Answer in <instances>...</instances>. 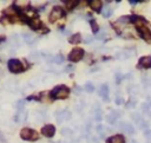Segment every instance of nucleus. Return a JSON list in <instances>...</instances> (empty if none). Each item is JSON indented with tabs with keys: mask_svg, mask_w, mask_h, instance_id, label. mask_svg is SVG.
Masks as SVG:
<instances>
[{
	"mask_svg": "<svg viewBox=\"0 0 151 143\" xmlns=\"http://www.w3.org/2000/svg\"><path fill=\"white\" fill-rule=\"evenodd\" d=\"M70 91L71 90H70L66 85H58V87H56L51 91V97L53 99H65L68 97Z\"/></svg>",
	"mask_w": 151,
	"mask_h": 143,
	"instance_id": "f257e3e1",
	"label": "nucleus"
},
{
	"mask_svg": "<svg viewBox=\"0 0 151 143\" xmlns=\"http://www.w3.org/2000/svg\"><path fill=\"white\" fill-rule=\"evenodd\" d=\"M20 137L25 141H37L39 138V135L36 130H32L30 128H24L20 131Z\"/></svg>",
	"mask_w": 151,
	"mask_h": 143,
	"instance_id": "f03ea898",
	"label": "nucleus"
},
{
	"mask_svg": "<svg viewBox=\"0 0 151 143\" xmlns=\"http://www.w3.org/2000/svg\"><path fill=\"white\" fill-rule=\"evenodd\" d=\"M7 66H8V70L13 73H20L24 71V65L19 59H9Z\"/></svg>",
	"mask_w": 151,
	"mask_h": 143,
	"instance_id": "7ed1b4c3",
	"label": "nucleus"
},
{
	"mask_svg": "<svg viewBox=\"0 0 151 143\" xmlns=\"http://www.w3.org/2000/svg\"><path fill=\"white\" fill-rule=\"evenodd\" d=\"M83 57H84V50L80 49V47H74L68 54V60L76 63V62H79Z\"/></svg>",
	"mask_w": 151,
	"mask_h": 143,
	"instance_id": "20e7f679",
	"label": "nucleus"
},
{
	"mask_svg": "<svg viewBox=\"0 0 151 143\" xmlns=\"http://www.w3.org/2000/svg\"><path fill=\"white\" fill-rule=\"evenodd\" d=\"M62 17H64V11H63V8L59 7V6H54V7L52 8L51 13H50V15H48V20L51 21V23H56L58 19H60Z\"/></svg>",
	"mask_w": 151,
	"mask_h": 143,
	"instance_id": "39448f33",
	"label": "nucleus"
},
{
	"mask_svg": "<svg viewBox=\"0 0 151 143\" xmlns=\"http://www.w3.org/2000/svg\"><path fill=\"white\" fill-rule=\"evenodd\" d=\"M118 129L122 130L123 132H125V134H128V135H134L135 131H136L135 127L129 122H119L118 123Z\"/></svg>",
	"mask_w": 151,
	"mask_h": 143,
	"instance_id": "423d86ee",
	"label": "nucleus"
},
{
	"mask_svg": "<svg viewBox=\"0 0 151 143\" xmlns=\"http://www.w3.org/2000/svg\"><path fill=\"white\" fill-rule=\"evenodd\" d=\"M56 117H57V121L59 123H62L64 121H68L71 118V112H70L67 109H63V110H58L56 112Z\"/></svg>",
	"mask_w": 151,
	"mask_h": 143,
	"instance_id": "0eeeda50",
	"label": "nucleus"
},
{
	"mask_svg": "<svg viewBox=\"0 0 151 143\" xmlns=\"http://www.w3.org/2000/svg\"><path fill=\"white\" fill-rule=\"evenodd\" d=\"M130 117L132 118V121L136 123V124L140 128V129H145V127H148V124H146V122L142 118V116L139 115L138 112H132L131 115H130Z\"/></svg>",
	"mask_w": 151,
	"mask_h": 143,
	"instance_id": "6e6552de",
	"label": "nucleus"
},
{
	"mask_svg": "<svg viewBox=\"0 0 151 143\" xmlns=\"http://www.w3.org/2000/svg\"><path fill=\"white\" fill-rule=\"evenodd\" d=\"M130 20H131V21L136 25V27L138 28V30H139V28L146 27V24H148L146 19L143 18V17H139V15H134V17H131V18H130Z\"/></svg>",
	"mask_w": 151,
	"mask_h": 143,
	"instance_id": "1a4fd4ad",
	"label": "nucleus"
},
{
	"mask_svg": "<svg viewBox=\"0 0 151 143\" xmlns=\"http://www.w3.org/2000/svg\"><path fill=\"white\" fill-rule=\"evenodd\" d=\"M109 92H110V89H109V85L107 84H102L99 87V90H98V93H99V96L103 98V101L107 102L109 101Z\"/></svg>",
	"mask_w": 151,
	"mask_h": 143,
	"instance_id": "9d476101",
	"label": "nucleus"
},
{
	"mask_svg": "<svg viewBox=\"0 0 151 143\" xmlns=\"http://www.w3.org/2000/svg\"><path fill=\"white\" fill-rule=\"evenodd\" d=\"M138 68L139 69H151V57L150 56L142 57L138 62Z\"/></svg>",
	"mask_w": 151,
	"mask_h": 143,
	"instance_id": "9b49d317",
	"label": "nucleus"
},
{
	"mask_svg": "<svg viewBox=\"0 0 151 143\" xmlns=\"http://www.w3.org/2000/svg\"><path fill=\"white\" fill-rule=\"evenodd\" d=\"M42 134L46 137H52L56 134V128L52 124H46L42 128Z\"/></svg>",
	"mask_w": 151,
	"mask_h": 143,
	"instance_id": "f8f14e48",
	"label": "nucleus"
},
{
	"mask_svg": "<svg viewBox=\"0 0 151 143\" xmlns=\"http://www.w3.org/2000/svg\"><path fill=\"white\" fill-rule=\"evenodd\" d=\"M120 115H122V113L118 112V111H111L110 113H107L106 115L107 123H110V124H115V123L117 122V120H118V117H120Z\"/></svg>",
	"mask_w": 151,
	"mask_h": 143,
	"instance_id": "ddd939ff",
	"label": "nucleus"
},
{
	"mask_svg": "<svg viewBox=\"0 0 151 143\" xmlns=\"http://www.w3.org/2000/svg\"><path fill=\"white\" fill-rule=\"evenodd\" d=\"M106 143H125V137L123 135H113L106 140Z\"/></svg>",
	"mask_w": 151,
	"mask_h": 143,
	"instance_id": "4468645a",
	"label": "nucleus"
},
{
	"mask_svg": "<svg viewBox=\"0 0 151 143\" xmlns=\"http://www.w3.org/2000/svg\"><path fill=\"white\" fill-rule=\"evenodd\" d=\"M28 25L31 26L33 30H39L40 27H42V21H40V19L38 17H34V18H31L28 21Z\"/></svg>",
	"mask_w": 151,
	"mask_h": 143,
	"instance_id": "2eb2a0df",
	"label": "nucleus"
},
{
	"mask_svg": "<svg viewBox=\"0 0 151 143\" xmlns=\"http://www.w3.org/2000/svg\"><path fill=\"white\" fill-rule=\"evenodd\" d=\"M139 34H140V37L143 38V39H145V40H151V31L149 30V28H146V27H143V28H139Z\"/></svg>",
	"mask_w": 151,
	"mask_h": 143,
	"instance_id": "dca6fc26",
	"label": "nucleus"
},
{
	"mask_svg": "<svg viewBox=\"0 0 151 143\" xmlns=\"http://www.w3.org/2000/svg\"><path fill=\"white\" fill-rule=\"evenodd\" d=\"M90 4V7H91L93 11L96 12H99V11H102V1L100 0H91V1L89 3Z\"/></svg>",
	"mask_w": 151,
	"mask_h": 143,
	"instance_id": "f3484780",
	"label": "nucleus"
},
{
	"mask_svg": "<svg viewBox=\"0 0 151 143\" xmlns=\"http://www.w3.org/2000/svg\"><path fill=\"white\" fill-rule=\"evenodd\" d=\"M80 40H82V36H80V33H74V34H72L71 37H70V39H68L70 44H73V45L79 44Z\"/></svg>",
	"mask_w": 151,
	"mask_h": 143,
	"instance_id": "a211bd4d",
	"label": "nucleus"
},
{
	"mask_svg": "<svg viewBox=\"0 0 151 143\" xmlns=\"http://www.w3.org/2000/svg\"><path fill=\"white\" fill-rule=\"evenodd\" d=\"M84 89H85V91H87V92H90V93H92V92L95 91V85H93V83H91V82H87V83H85V85H84Z\"/></svg>",
	"mask_w": 151,
	"mask_h": 143,
	"instance_id": "6ab92c4d",
	"label": "nucleus"
},
{
	"mask_svg": "<svg viewBox=\"0 0 151 143\" xmlns=\"http://www.w3.org/2000/svg\"><path fill=\"white\" fill-rule=\"evenodd\" d=\"M90 26H91V30H92L93 33H97L99 31V26H98L97 21L93 20V19H92V20H90Z\"/></svg>",
	"mask_w": 151,
	"mask_h": 143,
	"instance_id": "aec40b11",
	"label": "nucleus"
},
{
	"mask_svg": "<svg viewBox=\"0 0 151 143\" xmlns=\"http://www.w3.org/2000/svg\"><path fill=\"white\" fill-rule=\"evenodd\" d=\"M112 15V9L109 8V6H105L104 9H103V17L104 18H110Z\"/></svg>",
	"mask_w": 151,
	"mask_h": 143,
	"instance_id": "412c9836",
	"label": "nucleus"
},
{
	"mask_svg": "<svg viewBox=\"0 0 151 143\" xmlns=\"http://www.w3.org/2000/svg\"><path fill=\"white\" fill-rule=\"evenodd\" d=\"M52 60H53V63H56V64H62V63L64 62V56L59 53V54H57L56 57H53Z\"/></svg>",
	"mask_w": 151,
	"mask_h": 143,
	"instance_id": "4be33fe9",
	"label": "nucleus"
},
{
	"mask_svg": "<svg viewBox=\"0 0 151 143\" xmlns=\"http://www.w3.org/2000/svg\"><path fill=\"white\" fill-rule=\"evenodd\" d=\"M150 105H149V103H143L142 104V110H143V112H145V113H150Z\"/></svg>",
	"mask_w": 151,
	"mask_h": 143,
	"instance_id": "5701e85b",
	"label": "nucleus"
},
{
	"mask_svg": "<svg viewBox=\"0 0 151 143\" xmlns=\"http://www.w3.org/2000/svg\"><path fill=\"white\" fill-rule=\"evenodd\" d=\"M64 3L66 4V7L67 8H73L78 4V1H74V0H72V1H64Z\"/></svg>",
	"mask_w": 151,
	"mask_h": 143,
	"instance_id": "b1692460",
	"label": "nucleus"
},
{
	"mask_svg": "<svg viewBox=\"0 0 151 143\" xmlns=\"http://www.w3.org/2000/svg\"><path fill=\"white\" fill-rule=\"evenodd\" d=\"M145 140H146V142L148 143H151V130L150 129H146V131H145Z\"/></svg>",
	"mask_w": 151,
	"mask_h": 143,
	"instance_id": "393cba45",
	"label": "nucleus"
},
{
	"mask_svg": "<svg viewBox=\"0 0 151 143\" xmlns=\"http://www.w3.org/2000/svg\"><path fill=\"white\" fill-rule=\"evenodd\" d=\"M115 103L117 104V105H122V104L124 103V101H123V98H122V97H116Z\"/></svg>",
	"mask_w": 151,
	"mask_h": 143,
	"instance_id": "a878e982",
	"label": "nucleus"
},
{
	"mask_svg": "<svg viewBox=\"0 0 151 143\" xmlns=\"http://www.w3.org/2000/svg\"><path fill=\"white\" fill-rule=\"evenodd\" d=\"M62 134H63V135H71V134H72V131L65 128V129H63V130H62Z\"/></svg>",
	"mask_w": 151,
	"mask_h": 143,
	"instance_id": "bb28decb",
	"label": "nucleus"
},
{
	"mask_svg": "<svg viewBox=\"0 0 151 143\" xmlns=\"http://www.w3.org/2000/svg\"><path fill=\"white\" fill-rule=\"evenodd\" d=\"M92 40H93V38H92V37H90V36H87V37L85 38V44H90Z\"/></svg>",
	"mask_w": 151,
	"mask_h": 143,
	"instance_id": "cd10ccee",
	"label": "nucleus"
},
{
	"mask_svg": "<svg viewBox=\"0 0 151 143\" xmlns=\"http://www.w3.org/2000/svg\"><path fill=\"white\" fill-rule=\"evenodd\" d=\"M130 4H131V5H136L138 1H137V0H130V1H129Z\"/></svg>",
	"mask_w": 151,
	"mask_h": 143,
	"instance_id": "c85d7f7f",
	"label": "nucleus"
},
{
	"mask_svg": "<svg viewBox=\"0 0 151 143\" xmlns=\"http://www.w3.org/2000/svg\"><path fill=\"white\" fill-rule=\"evenodd\" d=\"M73 69H74L73 66H71V65H70V66H67V68H66V70H67L66 72H70V70H73Z\"/></svg>",
	"mask_w": 151,
	"mask_h": 143,
	"instance_id": "c756f323",
	"label": "nucleus"
},
{
	"mask_svg": "<svg viewBox=\"0 0 151 143\" xmlns=\"http://www.w3.org/2000/svg\"><path fill=\"white\" fill-rule=\"evenodd\" d=\"M0 142H4V138H3V134L0 132Z\"/></svg>",
	"mask_w": 151,
	"mask_h": 143,
	"instance_id": "7c9ffc66",
	"label": "nucleus"
},
{
	"mask_svg": "<svg viewBox=\"0 0 151 143\" xmlns=\"http://www.w3.org/2000/svg\"><path fill=\"white\" fill-rule=\"evenodd\" d=\"M130 143H137V142H136V141H134V140H132V141H131V142H130Z\"/></svg>",
	"mask_w": 151,
	"mask_h": 143,
	"instance_id": "2f4dec72",
	"label": "nucleus"
},
{
	"mask_svg": "<svg viewBox=\"0 0 151 143\" xmlns=\"http://www.w3.org/2000/svg\"><path fill=\"white\" fill-rule=\"evenodd\" d=\"M149 105H150V107H151V101H150V103H149Z\"/></svg>",
	"mask_w": 151,
	"mask_h": 143,
	"instance_id": "473e14b6",
	"label": "nucleus"
}]
</instances>
